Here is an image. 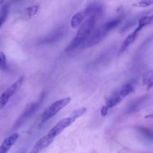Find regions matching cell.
Returning <instances> with one entry per match:
<instances>
[{
    "label": "cell",
    "mask_w": 153,
    "mask_h": 153,
    "mask_svg": "<svg viewBox=\"0 0 153 153\" xmlns=\"http://www.w3.org/2000/svg\"><path fill=\"white\" fill-rule=\"evenodd\" d=\"M44 97H45V93H43V94L40 95V98H39L37 101L34 102V103H32L31 105L28 106V107L24 111L23 113L19 116V117L18 118L17 120H16V122H15V123L13 124V128H12L13 131L17 129L18 128H19V127H20L24 123L26 122V121L28 120L31 116H33V115L34 114V113L37 111V110L39 108V107L41 105Z\"/></svg>",
    "instance_id": "277c9868"
},
{
    "label": "cell",
    "mask_w": 153,
    "mask_h": 153,
    "mask_svg": "<svg viewBox=\"0 0 153 153\" xmlns=\"http://www.w3.org/2000/svg\"><path fill=\"white\" fill-rule=\"evenodd\" d=\"M153 1H142L139 2V4L141 7H147V6H149L150 4H152Z\"/></svg>",
    "instance_id": "ffe728a7"
},
{
    "label": "cell",
    "mask_w": 153,
    "mask_h": 153,
    "mask_svg": "<svg viewBox=\"0 0 153 153\" xmlns=\"http://www.w3.org/2000/svg\"><path fill=\"white\" fill-rule=\"evenodd\" d=\"M134 91V88L133 86V85L131 83H126L120 88V91L118 92L119 95L122 98H124L126 96H128V94H130L131 93H132Z\"/></svg>",
    "instance_id": "4fadbf2b"
},
{
    "label": "cell",
    "mask_w": 153,
    "mask_h": 153,
    "mask_svg": "<svg viewBox=\"0 0 153 153\" xmlns=\"http://www.w3.org/2000/svg\"><path fill=\"white\" fill-rule=\"evenodd\" d=\"M140 131H141L143 134H145V136L147 137H149V138H152V134H151L150 131H148V130L146 128H140Z\"/></svg>",
    "instance_id": "d6986e66"
},
{
    "label": "cell",
    "mask_w": 153,
    "mask_h": 153,
    "mask_svg": "<svg viewBox=\"0 0 153 153\" xmlns=\"http://www.w3.org/2000/svg\"><path fill=\"white\" fill-rule=\"evenodd\" d=\"M70 100H71L70 97H65V98H62L57 100L55 102L48 106L42 114V122H46V121L49 120V119L53 117L54 116H55L58 112H60V111L62 110L64 108H65L70 102Z\"/></svg>",
    "instance_id": "3957f363"
},
{
    "label": "cell",
    "mask_w": 153,
    "mask_h": 153,
    "mask_svg": "<svg viewBox=\"0 0 153 153\" xmlns=\"http://www.w3.org/2000/svg\"><path fill=\"white\" fill-rule=\"evenodd\" d=\"M39 10V5L36 4V5H32L30 6V7H27L25 10V16L28 19L32 17L33 16L36 14L37 13Z\"/></svg>",
    "instance_id": "9a60e30c"
},
{
    "label": "cell",
    "mask_w": 153,
    "mask_h": 153,
    "mask_svg": "<svg viewBox=\"0 0 153 153\" xmlns=\"http://www.w3.org/2000/svg\"><path fill=\"white\" fill-rule=\"evenodd\" d=\"M87 109L85 108H81L77 109L75 111H73L71 114V115L64 119L61 120V121L58 123L54 127H52L50 129V131L48 132V134L52 137L53 138H55L58 135H59L62 131H64V129L71 126L76 119L82 117L84 114L86 112Z\"/></svg>",
    "instance_id": "7a4b0ae2"
},
{
    "label": "cell",
    "mask_w": 153,
    "mask_h": 153,
    "mask_svg": "<svg viewBox=\"0 0 153 153\" xmlns=\"http://www.w3.org/2000/svg\"><path fill=\"white\" fill-rule=\"evenodd\" d=\"M97 22V19L96 18L88 17V19L82 24L74 38L71 40V42L67 46L66 51L69 52V51L73 50L76 48L79 47L83 42L87 40V39L89 37V36L92 33Z\"/></svg>",
    "instance_id": "6da1fadb"
},
{
    "label": "cell",
    "mask_w": 153,
    "mask_h": 153,
    "mask_svg": "<svg viewBox=\"0 0 153 153\" xmlns=\"http://www.w3.org/2000/svg\"><path fill=\"white\" fill-rule=\"evenodd\" d=\"M23 80V76L19 77L16 82H13L10 87H8V88L1 94V96H0V110L2 109L6 105V104L8 102L9 100L16 94V91H18V89H19V88H20L21 85H22Z\"/></svg>",
    "instance_id": "5b68a950"
},
{
    "label": "cell",
    "mask_w": 153,
    "mask_h": 153,
    "mask_svg": "<svg viewBox=\"0 0 153 153\" xmlns=\"http://www.w3.org/2000/svg\"><path fill=\"white\" fill-rule=\"evenodd\" d=\"M18 138H19V134L16 132L13 133L10 136L6 137L0 146V153L8 152L12 146L16 143V140H18Z\"/></svg>",
    "instance_id": "30bf717a"
},
{
    "label": "cell",
    "mask_w": 153,
    "mask_h": 153,
    "mask_svg": "<svg viewBox=\"0 0 153 153\" xmlns=\"http://www.w3.org/2000/svg\"><path fill=\"white\" fill-rule=\"evenodd\" d=\"M85 17V13H84L83 10L80 12H78L77 13L73 15V16L72 17V19H71V22H70L72 28H77L78 26H79V25L82 24V21L84 20Z\"/></svg>",
    "instance_id": "7c38bea8"
},
{
    "label": "cell",
    "mask_w": 153,
    "mask_h": 153,
    "mask_svg": "<svg viewBox=\"0 0 153 153\" xmlns=\"http://www.w3.org/2000/svg\"><path fill=\"white\" fill-rule=\"evenodd\" d=\"M104 4L99 1L90 3L83 10L85 16L88 17H94L98 20L104 13Z\"/></svg>",
    "instance_id": "52a82bcc"
},
{
    "label": "cell",
    "mask_w": 153,
    "mask_h": 153,
    "mask_svg": "<svg viewBox=\"0 0 153 153\" xmlns=\"http://www.w3.org/2000/svg\"><path fill=\"white\" fill-rule=\"evenodd\" d=\"M7 14H8V5L7 4H4L1 7V11H0V27L5 22Z\"/></svg>",
    "instance_id": "2e32d148"
},
{
    "label": "cell",
    "mask_w": 153,
    "mask_h": 153,
    "mask_svg": "<svg viewBox=\"0 0 153 153\" xmlns=\"http://www.w3.org/2000/svg\"><path fill=\"white\" fill-rule=\"evenodd\" d=\"M152 16H143L142 18H140L138 21V24H137V27L136 28V30H137L138 31H141L145 26L149 25L151 22H152Z\"/></svg>",
    "instance_id": "5bb4252c"
},
{
    "label": "cell",
    "mask_w": 153,
    "mask_h": 153,
    "mask_svg": "<svg viewBox=\"0 0 153 153\" xmlns=\"http://www.w3.org/2000/svg\"><path fill=\"white\" fill-rule=\"evenodd\" d=\"M122 99L123 98L119 95L118 92L114 93L113 95L111 96V97L108 99L107 101H106L105 105L102 107V116H105L108 113V111L110 108H111L116 106L117 105L119 104L121 102V100H122Z\"/></svg>",
    "instance_id": "9c48e42d"
},
{
    "label": "cell",
    "mask_w": 153,
    "mask_h": 153,
    "mask_svg": "<svg viewBox=\"0 0 153 153\" xmlns=\"http://www.w3.org/2000/svg\"><path fill=\"white\" fill-rule=\"evenodd\" d=\"M109 32L110 31L104 26V25H101L100 27L97 28L95 31H92L89 37L87 39L86 46L90 48L99 44L104 40L105 37L107 36Z\"/></svg>",
    "instance_id": "8992f818"
},
{
    "label": "cell",
    "mask_w": 153,
    "mask_h": 153,
    "mask_svg": "<svg viewBox=\"0 0 153 153\" xmlns=\"http://www.w3.org/2000/svg\"><path fill=\"white\" fill-rule=\"evenodd\" d=\"M7 65L6 56L3 52H0V70H5Z\"/></svg>",
    "instance_id": "ac0fdd59"
},
{
    "label": "cell",
    "mask_w": 153,
    "mask_h": 153,
    "mask_svg": "<svg viewBox=\"0 0 153 153\" xmlns=\"http://www.w3.org/2000/svg\"><path fill=\"white\" fill-rule=\"evenodd\" d=\"M143 82L146 85V88L149 91L152 87V71H149L146 73L143 78Z\"/></svg>",
    "instance_id": "e0dca14e"
},
{
    "label": "cell",
    "mask_w": 153,
    "mask_h": 153,
    "mask_svg": "<svg viewBox=\"0 0 153 153\" xmlns=\"http://www.w3.org/2000/svg\"><path fill=\"white\" fill-rule=\"evenodd\" d=\"M139 33L140 31H138L137 30H134L133 32H131L129 35L127 36L126 38L125 39L123 42L122 45H121L120 48V51H119V54H122L128 49V46L134 41V40L137 39V36H138Z\"/></svg>",
    "instance_id": "8fae6325"
},
{
    "label": "cell",
    "mask_w": 153,
    "mask_h": 153,
    "mask_svg": "<svg viewBox=\"0 0 153 153\" xmlns=\"http://www.w3.org/2000/svg\"><path fill=\"white\" fill-rule=\"evenodd\" d=\"M54 140L55 138L51 137L49 134H46L36 142L29 153H40L43 149L49 146L54 141Z\"/></svg>",
    "instance_id": "ba28073f"
}]
</instances>
